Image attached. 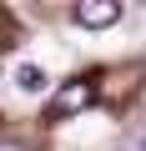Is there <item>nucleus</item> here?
Instances as JSON below:
<instances>
[{
    "label": "nucleus",
    "mask_w": 146,
    "mask_h": 151,
    "mask_svg": "<svg viewBox=\"0 0 146 151\" xmlns=\"http://www.w3.org/2000/svg\"><path fill=\"white\" fill-rule=\"evenodd\" d=\"M96 101V91H91V81L81 76V81H65L50 101H45V121H65V116H76V111H86Z\"/></svg>",
    "instance_id": "nucleus-1"
},
{
    "label": "nucleus",
    "mask_w": 146,
    "mask_h": 151,
    "mask_svg": "<svg viewBox=\"0 0 146 151\" xmlns=\"http://www.w3.org/2000/svg\"><path fill=\"white\" fill-rule=\"evenodd\" d=\"M70 20L86 25V30H106L121 20V5L116 0H81V5H70Z\"/></svg>",
    "instance_id": "nucleus-2"
},
{
    "label": "nucleus",
    "mask_w": 146,
    "mask_h": 151,
    "mask_svg": "<svg viewBox=\"0 0 146 151\" xmlns=\"http://www.w3.org/2000/svg\"><path fill=\"white\" fill-rule=\"evenodd\" d=\"M15 86H20L25 96H40V91L50 86V76H45V70H40L35 60H25V65H15Z\"/></svg>",
    "instance_id": "nucleus-3"
},
{
    "label": "nucleus",
    "mask_w": 146,
    "mask_h": 151,
    "mask_svg": "<svg viewBox=\"0 0 146 151\" xmlns=\"http://www.w3.org/2000/svg\"><path fill=\"white\" fill-rule=\"evenodd\" d=\"M0 151H25V146H20V141H5V146H0Z\"/></svg>",
    "instance_id": "nucleus-4"
},
{
    "label": "nucleus",
    "mask_w": 146,
    "mask_h": 151,
    "mask_svg": "<svg viewBox=\"0 0 146 151\" xmlns=\"http://www.w3.org/2000/svg\"><path fill=\"white\" fill-rule=\"evenodd\" d=\"M136 151H146V136H141V141H136Z\"/></svg>",
    "instance_id": "nucleus-5"
}]
</instances>
